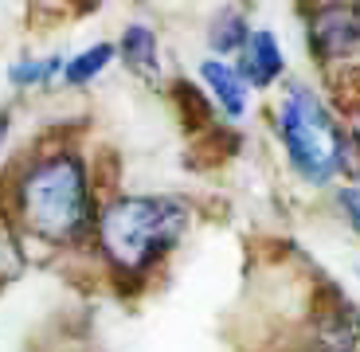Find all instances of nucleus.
<instances>
[{
    "instance_id": "1",
    "label": "nucleus",
    "mask_w": 360,
    "mask_h": 352,
    "mask_svg": "<svg viewBox=\"0 0 360 352\" xmlns=\"http://www.w3.org/2000/svg\"><path fill=\"white\" fill-rule=\"evenodd\" d=\"M102 200L79 141L44 137L27 145L0 181V216L32 243L71 251L94 239Z\"/></svg>"
},
{
    "instance_id": "2",
    "label": "nucleus",
    "mask_w": 360,
    "mask_h": 352,
    "mask_svg": "<svg viewBox=\"0 0 360 352\" xmlns=\"http://www.w3.org/2000/svg\"><path fill=\"white\" fill-rule=\"evenodd\" d=\"M192 223V204L169 192H117L102 200L94 251L117 282L145 286L176 254Z\"/></svg>"
},
{
    "instance_id": "3",
    "label": "nucleus",
    "mask_w": 360,
    "mask_h": 352,
    "mask_svg": "<svg viewBox=\"0 0 360 352\" xmlns=\"http://www.w3.org/2000/svg\"><path fill=\"white\" fill-rule=\"evenodd\" d=\"M274 133L286 149L290 169L306 184H333L352 169L356 141L337 122L329 102L309 82H286L274 102Z\"/></svg>"
},
{
    "instance_id": "4",
    "label": "nucleus",
    "mask_w": 360,
    "mask_h": 352,
    "mask_svg": "<svg viewBox=\"0 0 360 352\" xmlns=\"http://www.w3.org/2000/svg\"><path fill=\"white\" fill-rule=\"evenodd\" d=\"M306 16V47L314 63L333 67L360 55V4H309Z\"/></svg>"
},
{
    "instance_id": "5",
    "label": "nucleus",
    "mask_w": 360,
    "mask_h": 352,
    "mask_svg": "<svg viewBox=\"0 0 360 352\" xmlns=\"http://www.w3.org/2000/svg\"><path fill=\"white\" fill-rule=\"evenodd\" d=\"M235 71L243 74V82L251 91H270L278 86L282 74H286V55H282V44L270 27H255L247 47L235 59Z\"/></svg>"
},
{
    "instance_id": "6",
    "label": "nucleus",
    "mask_w": 360,
    "mask_h": 352,
    "mask_svg": "<svg viewBox=\"0 0 360 352\" xmlns=\"http://www.w3.org/2000/svg\"><path fill=\"white\" fill-rule=\"evenodd\" d=\"M196 74H200V82H204V94L224 110L227 122H243L247 106H251V86L243 82V74L235 71V63L207 55V59H200Z\"/></svg>"
},
{
    "instance_id": "7",
    "label": "nucleus",
    "mask_w": 360,
    "mask_h": 352,
    "mask_svg": "<svg viewBox=\"0 0 360 352\" xmlns=\"http://www.w3.org/2000/svg\"><path fill=\"white\" fill-rule=\"evenodd\" d=\"M117 63L126 67L129 74L145 82L161 79V39H157L153 24H141V20H129L122 32H117Z\"/></svg>"
},
{
    "instance_id": "8",
    "label": "nucleus",
    "mask_w": 360,
    "mask_h": 352,
    "mask_svg": "<svg viewBox=\"0 0 360 352\" xmlns=\"http://www.w3.org/2000/svg\"><path fill=\"white\" fill-rule=\"evenodd\" d=\"M251 20H247V12L243 8H219L216 16L207 20V47L216 51V59H224V55H239L247 47V39H251Z\"/></svg>"
},
{
    "instance_id": "9",
    "label": "nucleus",
    "mask_w": 360,
    "mask_h": 352,
    "mask_svg": "<svg viewBox=\"0 0 360 352\" xmlns=\"http://www.w3.org/2000/svg\"><path fill=\"white\" fill-rule=\"evenodd\" d=\"M63 67H67V55H20L8 63V86L16 91H44L47 82L63 79Z\"/></svg>"
},
{
    "instance_id": "10",
    "label": "nucleus",
    "mask_w": 360,
    "mask_h": 352,
    "mask_svg": "<svg viewBox=\"0 0 360 352\" xmlns=\"http://www.w3.org/2000/svg\"><path fill=\"white\" fill-rule=\"evenodd\" d=\"M114 59H117V44L114 39H98V44H90V47H82V51L67 55L63 82L67 86H86V82L98 79Z\"/></svg>"
},
{
    "instance_id": "11",
    "label": "nucleus",
    "mask_w": 360,
    "mask_h": 352,
    "mask_svg": "<svg viewBox=\"0 0 360 352\" xmlns=\"http://www.w3.org/2000/svg\"><path fill=\"white\" fill-rule=\"evenodd\" d=\"M24 274V235L0 216V286Z\"/></svg>"
},
{
    "instance_id": "12",
    "label": "nucleus",
    "mask_w": 360,
    "mask_h": 352,
    "mask_svg": "<svg viewBox=\"0 0 360 352\" xmlns=\"http://www.w3.org/2000/svg\"><path fill=\"white\" fill-rule=\"evenodd\" d=\"M337 208H341L345 223L360 235V184H341L337 188Z\"/></svg>"
},
{
    "instance_id": "13",
    "label": "nucleus",
    "mask_w": 360,
    "mask_h": 352,
    "mask_svg": "<svg viewBox=\"0 0 360 352\" xmlns=\"http://www.w3.org/2000/svg\"><path fill=\"white\" fill-rule=\"evenodd\" d=\"M8 133H12V114H8V110H0V149H4Z\"/></svg>"
},
{
    "instance_id": "14",
    "label": "nucleus",
    "mask_w": 360,
    "mask_h": 352,
    "mask_svg": "<svg viewBox=\"0 0 360 352\" xmlns=\"http://www.w3.org/2000/svg\"><path fill=\"white\" fill-rule=\"evenodd\" d=\"M356 141H360V122H356Z\"/></svg>"
}]
</instances>
